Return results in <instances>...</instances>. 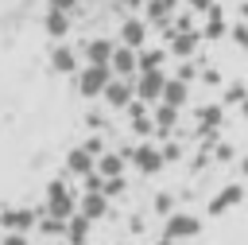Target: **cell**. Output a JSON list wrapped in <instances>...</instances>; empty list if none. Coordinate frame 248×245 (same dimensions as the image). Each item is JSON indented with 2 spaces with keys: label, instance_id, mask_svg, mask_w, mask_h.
<instances>
[]
</instances>
